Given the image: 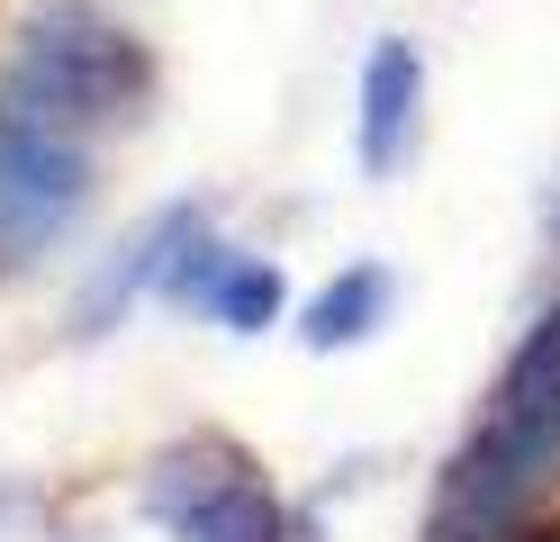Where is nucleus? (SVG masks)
I'll list each match as a JSON object with an SVG mask.
<instances>
[{
	"mask_svg": "<svg viewBox=\"0 0 560 542\" xmlns=\"http://www.w3.org/2000/svg\"><path fill=\"white\" fill-rule=\"evenodd\" d=\"M551 488H560V299L515 335L470 434L452 443L425 506V542H506L524 516H542Z\"/></svg>",
	"mask_w": 560,
	"mask_h": 542,
	"instance_id": "f257e3e1",
	"label": "nucleus"
},
{
	"mask_svg": "<svg viewBox=\"0 0 560 542\" xmlns=\"http://www.w3.org/2000/svg\"><path fill=\"white\" fill-rule=\"evenodd\" d=\"M0 91L37 118L73 127V136H118L145 127L163 100V64L127 19H109L100 0H37L10 36Z\"/></svg>",
	"mask_w": 560,
	"mask_h": 542,
	"instance_id": "f03ea898",
	"label": "nucleus"
},
{
	"mask_svg": "<svg viewBox=\"0 0 560 542\" xmlns=\"http://www.w3.org/2000/svg\"><path fill=\"white\" fill-rule=\"evenodd\" d=\"M136 516L163 542H290L299 506H280V488L262 480V461L235 434H182L145 461Z\"/></svg>",
	"mask_w": 560,
	"mask_h": 542,
	"instance_id": "7ed1b4c3",
	"label": "nucleus"
},
{
	"mask_svg": "<svg viewBox=\"0 0 560 542\" xmlns=\"http://www.w3.org/2000/svg\"><path fill=\"white\" fill-rule=\"evenodd\" d=\"M100 199V154L91 136L37 118L0 91V280L37 272L46 253L82 235V217Z\"/></svg>",
	"mask_w": 560,
	"mask_h": 542,
	"instance_id": "20e7f679",
	"label": "nucleus"
},
{
	"mask_svg": "<svg viewBox=\"0 0 560 542\" xmlns=\"http://www.w3.org/2000/svg\"><path fill=\"white\" fill-rule=\"evenodd\" d=\"M199 227H218V208H208V199H172V208L145 217V227H127V235L91 263V280L73 289V308H63V344H109L145 299H163L172 263H182V244H190Z\"/></svg>",
	"mask_w": 560,
	"mask_h": 542,
	"instance_id": "39448f33",
	"label": "nucleus"
},
{
	"mask_svg": "<svg viewBox=\"0 0 560 542\" xmlns=\"http://www.w3.org/2000/svg\"><path fill=\"white\" fill-rule=\"evenodd\" d=\"M163 308H190V316H218L226 335H271L290 316V280H280L271 253H244L218 227H199L182 244V263L163 280Z\"/></svg>",
	"mask_w": 560,
	"mask_h": 542,
	"instance_id": "423d86ee",
	"label": "nucleus"
},
{
	"mask_svg": "<svg viewBox=\"0 0 560 542\" xmlns=\"http://www.w3.org/2000/svg\"><path fill=\"white\" fill-rule=\"evenodd\" d=\"M425 136V46L416 36H371L362 91H353V163L371 181H398Z\"/></svg>",
	"mask_w": 560,
	"mask_h": 542,
	"instance_id": "0eeeda50",
	"label": "nucleus"
},
{
	"mask_svg": "<svg viewBox=\"0 0 560 542\" xmlns=\"http://www.w3.org/2000/svg\"><path fill=\"white\" fill-rule=\"evenodd\" d=\"M389 308H398V272L389 263H343L317 299L299 308V344L307 353H362L380 325H389Z\"/></svg>",
	"mask_w": 560,
	"mask_h": 542,
	"instance_id": "6e6552de",
	"label": "nucleus"
},
{
	"mask_svg": "<svg viewBox=\"0 0 560 542\" xmlns=\"http://www.w3.org/2000/svg\"><path fill=\"white\" fill-rule=\"evenodd\" d=\"M506 542H560V516H524V524H515Z\"/></svg>",
	"mask_w": 560,
	"mask_h": 542,
	"instance_id": "1a4fd4ad",
	"label": "nucleus"
},
{
	"mask_svg": "<svg viewBox=\"0 0 560 542\" xmlns=\"http://www.w3.org/2000/svg\"><path fill=\"white\" fill-rule=\"evenodd\" d=\"M551 227H560V208H551Z\"/></svg>",
	"mask_w": 560,
	"mask_h": 542,
	"instance_id": "9d476101",
	"label": "nucleus"
}]
</instances>
